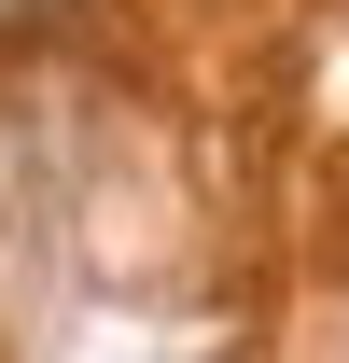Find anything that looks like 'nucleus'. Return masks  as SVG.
<instances>
[]
</instances>
